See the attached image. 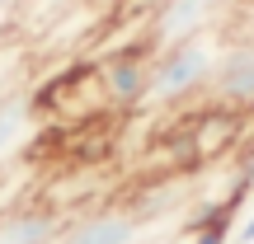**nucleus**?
Listing matches in <instances>:
<instances>
[{
    "label": "nucleus",
    "mask_w": 254,
    "mask_h": 244,
    "mask_svg": "<svg viewBox=\"0 0 254 244\" xmlns=\"http://www.w3.org/2000/svg\"><path fill=\"white\" fill-rule=\"evenodd\" d=\"M217 56H221V33H202V38H189V43H174V47H155L146 108H184L193 99H207Z\"/></svg>",
    "instance_id": "nucleus-1"
},
{
    "label": "nucleus",
    "mask_w": 254,
    "mask_h": 244,
    "mask_svg": "<svg viewBox=\"0 0 254 244\" xmlns=\"http://www.w3.org/2000/svg\"><path fill=\"white\" fill-rule=\"evenodd\" d=\"M236 0H155L146 5V28H141V47H174L189 38L217 33L231 19Z\"/></svg>",
    "instance_id": "nucleus-2"
},
{
    "label": "nucleus",
    "mask_w": 254,
    "mask_h": 244,
    "mask_svg": "<svg viewBox=\"0 0 254 244\" xmlns=\"http://www.w3.org/2000/svg\"><path fill=\"white\" fill-rule=\"evenodd\" d=\"M146 90H151V47L127 43L99 61V94L123 113L146 108Z\"/></svg>",
    "instance_id": "nucleus-3"
},
{
    "label": "nucleus",
    "mask_w": 254,
    "mask_h": 244,
    "mask_svg": "<svg viewBox=\"0 0 254 244\" xmlns=\"http://www.w3.org/2000/svg\"><path fill=\"white\" fill-rule=\"evenodd\" d=\"M57 244H146V221L123 202L90 207L62 226Z\"/></svg>",
    "instance_id": "nucleus-4"
},
{
    "label": "nucleus",
    "mask_w": 254,
    "mask_h": 244,
    "mask_svg": "<svg viewBox=\"0 0 254 244\" xmlns=\"http://www.w3.org/2000/svg\"><path fill=\"white\" fill-rule=\"evenodd\" d=\"M207 99L217 103V108H231V113H254V38L221 43Z\"/></svg>",
    "instance_id": "nucleus-5"
},
{
    "label": "nucleus",
    "mask_w": 254,
    "mask_h": 244,
    "mask_svg": "<svg viewBox=\"0 0 254 244\" xmlns=\"http://www.w3.org/2000/svg\"><path fill=\"white\" fill-rule=\"evenodd\" d=\"M38 132H43V113L33 103V85H19V90L0 94V174L14 169L28 155Z\"/></svg>",
    "instance_id": "nucleus-6"
},
{
    "label": "nucleus",
    "mask_w": 254,
    "mask_h": 244,
    "mask_svg": "<svg viewBox=\"0 0 254 244\" xmlns=\"http://www.w3.org/2000/svg\"><path fill=\"white\" fill-rule=\"evenodd\" d=\"M66 216L47 202H19L0 211V244H57Z\"/></svg>",
    "instance_id": "nucleus-7"
},
{
    "label": "nucleus",
    "mask_w": 254,
    "mask_h": 244,
    "mask_svg": "<svg viewBox=\"0 0 254 244\" xmlns=\"http://www.w3.org/2000/svg\"><path fill=\"white\" fill-rule=\"evenodd\" d=\"M80 5H90V0H28L24 5V28H19V38H43L47 28H57L66 14H75Z\"/></svg>",
    "instance_id": "nucleus-8"
},
{
    "label": "nucleus",
    "mask_w": 254,
    "mask_h": 244,
    "mask_svg": "<svg viewBox=\"0 0 254 244\" xmlns=\"http://www.w3.org/2000/svg\"><path fill=\"white\" fill-rule=\"evenodd\" d=\"M24 5L28 0H0V43L19 38V28H24Z\"/></svg>",
    "instance_id": "nucleus-9"
},
{
    "label": "nucleus",
    "mask_w": 254,
    "mask_h": 244,
    "mask_svg": "<svg viewBox=\"0 0 254 244\" xmlns=\"http://www.w3.org/2000/svg\"><path fill=\"white\" fill-rule=\"evenodd\" d=\"M231 244H254V216L236 221V230H231Z\"/></svg>",
    "instance_id": "nucleus-10"
},
{
    "label": "nucleus",
    "mask_w": 254,
    "mask_h": 244,
    "mask_svg": "<svg viewBox=\"0 0 254 244\" xmlns=\"http://www.w3.org/2000/svg\"><path fill=\"white\" fill-rule=\"evenodd\" d=\"M151 244H193L189 230H174V235H160V240H151Z\"/></svg>",
    "instance_id": "nucleus-11"
},
{
    "label": "nucleus",
    "mask_w": 254,
    "mask_h": 244,
    "mask_svg": "<svg viewBox=\"0 0 254 244\" xmlns=\"http://www.w3.org/2000/svg\"><path fill=\"white\" fill-rule=\"evenodd\" d=\"M136 5H155V0H136Z\"/></svg>",
    "instance_id": "nucleus-12"
}]
</instances>
